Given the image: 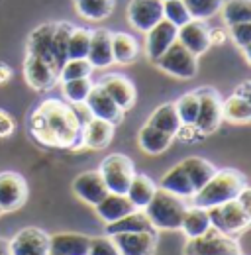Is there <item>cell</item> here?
<instances>
[{
    "label": "cell",
    "mask_w": 251,
    "mask_h": 255,
    "mask_svg": "<svg viewBox=\"0 0 251 255\" xmlns=\"http://www.w3.org/2000/svg\"><path fill=\"white\" fill-rule=\"evenodd\" d=\"M177 30L179 28H175L167 20H161L149 32H145V55L151 63H155V59H159L177 41Z\"/></svg>",
    "instance_id": "cell-15"
},
{
    "label": "cell",
    "mask_w": 251,
    "mask_h": 255,
    "mask_svg": "<svg viewBox=\"0 0 251 255\" xmlns=\"http://www.w3.org/2000/svg\"><path fill=\"white\" fill-rule=\"evenodd\" d=\"M116 0H73L77 14L89 22H102L114 12Z\"/></svg>",
    "instance_id": "cell-30"
},
{
    "label": "cell",
    "mask_w": 251,
    "mask_h": 255,
    "mask_svg": "<svg viewBox=\"0 0 251 255\" xmlns=\"http://www.w3.org/2000/svg\"><path fill=\"white\" fill-rule=\"evenodd\" d=\"M83 122L73 106L57 98L43 100L31 114V135L49 147H77L81 145Z\"/></svg>",
    "instance_id": "cell-1"
},
{
    "label": "cell",
    "mask_w": 251,
    "mask_h": 255,
    "mask_svg": "<svg viewBox=\"0 0 251 255\" xmlns=\"http://www.w3.org/2000/svg\"><path fill=\"white\" fill-rule=\"evenodd\" d=\"M159 189L163 191H169L181 198H192L194 196V187L188 179L187 171L183 169L181 163H177L175 167H171L163 177H161V183H159Z\"/></svg>",
    "instance_id": "cell-24"
},
{
    "label": "cell",
    "mask_w": 251,
    "mask_h": 255,
    "mask_svg": "<svg viewBox=\"0 0 251 255\" xmlns=\"http://www.w3.org/2000/svg\"><path fill=\"white\" fill-rule=\"evenodd\" d=\"M161 2H171V0H161Z\"/></svg>",
    "instance_id": "cell-50"
},
{
    "label": "cell",
    "mask_w": 251,
    "mask_h": 255,
    "mask_svg": "<svg viewBox=\"0 0 251 255\" xmlns=\"http://www.w3.org/2000/svg\"><path fill=\"white\" fill-rule=\"evenodd\" d=\"M181 165H183V169L187 171V175H188V179H190V183H192V187H194V191H200V189L208 183V179L216 173L214 165H212L210 161L202 159V157H187V159L181 161Z\"/></svg>",
    "instance_id": "cell-33"
},
{
    "label": "cell",
    "mask_w": 251,
    "mask_h": 255,
    "mask_svg": "<svg viewBox=\"0 0 251 255\" xmlns=\"http://www.w3.org/2000/svg\"><path fill=\"white\" fill-rule=\"evenodd\" d=\"M24 75L28 85L35 91H49L59 81V75L51 65L31 55H28L24 61Z\"/></svg>",
    "instance_id": "cell-18"
},
{
    "label": "cell",
    "mask_w": 251,
    "mask_h": 255,
    "mask_svg": "<svg viewBox=\"0 0 251 255\" xmlns=\"http://www.w3.org/2000/svg\"><path fill=\"white\" fill-rule=\"evenodd\" d=\"M155 65L177 79H192L198 71V57L185 49L179 41H175L159 59H155Z\"/></svg>",
    "instance_id": "cell-6"
},
{
    "label": "cell",
    "mask_w": 251,
    "mask_h": 255,
    "mask_svg": "<svg viewBox=\"0 0 251 255\" xmlns=\"http://www.w3.org/2000/svg\"><path fill=\"white\" fill-rule=\"evenodd\" d=\"M89 110V114L94 118H100V120H106L110 124H116L122 120V110L118 108V104L110 98V96L104 93L102 87L93 85L91 93L87 96V100L83 102Z\"/></svg>",
    "instance_id": "cell-16"
},
{
    "label": "cell",
    "mask_w": 251,
    "mask_h": 255,
    "mask_svg": "<svg viewBox=\"0 0 251 255\" xmlns=\"http://www.w3.org/2000/svg\"><path fill=\"white\" fill-rule=\"evenodd\" d=\"M118 248L120 255H153L157 246L155 230L147 232H131L110 236Z\"/></svg>",
    "instance_id": "cell-13"
},
{
    "label": "cell",
    "mask_w": 251,
    "mask_h": 255,
    "mask_svg": "<svg viewBox=\"0 0 251 255\" xmlns=\"http://www.w3.org/2000/svg\"><path fill=\"white\" fill-rule=\"evenodd\" d=\"M96 85L104 89V93L118 104V108L122 112L129 110L135 104V96H137L135 87H133V83L129 79H126L124 75H116V73L104 75Z\"/></svg>",
    "instance_id": "cell-12"
},
{
    "label": "cell",
    "mask_w": 251,
    "mask_h": 255,
    "mask_svg": "<svg viewBox=\"0 0 251 255\" xmlns=\"http://www.w3.org/2000/svg\"><path fill=\"white\" fill-rule=\"evenodd\" d=\"M139 55V43L129 33H112V57L114 63L129 65Z\"/></svg>",
    "instance_id": "cell-29"
},
{
    "label": "cell",
    "mask_w": 251,
    "mask_h": 255,
    "mask_svg": "<svg viewBox=\"0 0 251 255\" xmlns=\"http://www.w3.org/2000/svg\"><path fill=\"white\" fill-rule=\"evenodd\" d=\"M222 2L224 0H183L190 18L192 20H202V22H206V20L214 18L216 14H220Z\"/></svg>",
    "instance_id": "cell-37"
},
{
    "label": "cell",
    "mask_w": 251,
    "mask_h": 255,
    "mask_svg": "<svg viewBox=\"0 0 251 255\" xmlns=\"http://www.w3.org/2000/svg\"><path fill=\"white\" fill-rule=\"evenodd\" d=\"M14 133V120L6 110H0V137H10Z\"/></svg>",
    "instance_id": "cell-44"
},
{
    "label": "cell",
    "mask_w": 251,
    "mask_h": 255,
    "mask_svg": "<svg viewBox=\"0 0 251 255\" xmlns=\"http://www.w3.org/2000/svg\"><path fill=\"white\" fill-rule=\"evenodd\" d=\"M188 255H242L240 246L218 230L210 228L206 234L198 238H190L187 246Z\"/></svg>",
    "instance_id": "cell-7"
},
{
    "label": "cell",
    "mask_w": 251,
    "mask_h": 255,
    "mask_svg": "<svg viewBox=\"0 0 251 255\" xmlns=\"http://www.w3.org/2000/svg\"><path fill=\"white\" fill-rule=\"evenodd\" d=\"M12 255H49V236L39 228H24L8 242Z\"/></svg>",
    "instance_id": "cell-10"
},
{
    "label": "cell",
    "mask_w": 251,
    "mask_h": 255,
    "mask_svg": "<svg viewBox=\"0 0 251 255\" xmlns=\"http://www.w3.org/2000/svg\"><path fill=\"white\" fill-rule=\"evenodd\" d=\"M210 218H208V210L200 208V206H190L185 210L183 220H181V230L187 234L188 238H198L202 234H206L210 230Z\"/></svg>",
    "instance_id": "cell-31"
},
{
    "label": "cell",
    "mask_w": 251,
    "mask_h": 255,
    "mask_svg": "<svg viewBox=\"0 0 251 255\" xmlns=\"http://www.w3.org/2000/svg\"><path fill=\"white\" fill-rule=\"evenodd\" d=\"M163 20H167L175 28H181L192 18H190L188 10L185 8L183 0H171V2H163Z\"/></svg>",
    "instance_id": "cell-40"
},
{
    "label": "cell",
    "mask_w": 251,
    "mask_h": 255,
    "mask_svg": "<svg viewBox=\"0 0 251 255\" xmlns=\"http://www.w3.org/2000/svg\"><path fill=\"white\" fill-rule=\"evenodd\" d=\"M222 120L232 124H248L251 120V98L234 95L222 102Z\"/></svg>",
    "instance_id": "cell-27"
},
{
    "label": "cell",
    "mask_w": 251,
    "mask_h": 255,
    "mask_svg": "<svg viewBox=\"0 0 251 255\" xmlns=\"http://www.w3.org/2000/svg\"><path fill=\"white\" fill-rule=\"evenodd\" d=\"M236 200H238V204L244 208V210H248L251 212V189L246 185L242 191L238 192V196H236Z\"/></svg>",
    "instance_id": "cell-45"
},
{
    "label": "cell",
    "mask_w": 251,
    "mask_h": 255,
    "mask_svg": "<svg viewBox=\"0 0 251 255\" xmlns=\"http://www.w3.org/2000/svg\"><path fill=\"white\" fill-rule=\"evenodd\" d=\"M73 26L67 22H55L53 28V39H51V47H53V63L57 73L61 71L63 63L69 59L67 57V45H69V35H71Z\"/></svg>",
    "instance_id": "cell-35"
},
{
    "label": "cell",
    "mask_w": 251,
    "mask_h": 255,
    "mask_svg": "<svg viewBox=\"0 0 251 255\" xmlns=\"http://www.w3.org/2000/svg\"><path fill=\"white\" fill-rule=\"evenodd\" d=\"M10 79H12V69L6 63H0V85L8 83Z\"/></svg>",
    "instance_id": "cell-47"
},
{
    "label": "cell",
    "mask_w": 251,
    "mask_h": 255,
    "mask_svg": "<svg viewBox=\"0 0 251 255\" xmlns=\"http://www.w3.org/2000/svg\"><path fill=\"white\" fill-rule=\"evenodd\" d=\"M196 96H198V114H196L194 128L198 129L200 135L212 133L218 129L222 122V100L218 93L208 87L198 89Z\"/></svg>",
    "instance_id": "cell-8"
},
{
    "label": "cell",
    "mask_w": 251,
    "mask_h": 255,
    "mask_svg": "<svg viewBox=\"0 0 251 255\" xmlns=\"http://www.w3.org/2000/svg\"><path fill=\"white\" fill-rule=\"evenodd\" d=\"M89 255H120V252L110 236H98L89 242Z\"/></svg>",
    "instance_id": "cell-43"
},
{
    "label": "cell",
    "mask_w": 251,
    "mask_h": 255,
    "mask_svg": "<svg viewBox=\"0 0 251 255\" xmlns=\"http://www.w3.org/2000/svg\"><path fill=\"white\" fill-rule=\"evenodd\" d=\"M0 255H12L10 254V248H8V242L0 238Z\"/></svg>",
    "instance_id": "cell-49"
},
{
    "label": "cell",
    "mask_w": 251,
    "mask_h": 255,
    "mask_svg": "<svg viewBox=\"0 0 251 255\" xmlns=\"http://www.w3.org/2000/svg\"><path fill=\"white\" fill-rule=\"evenodd\" d=\"M0 214H2V208H0Z\"/></svg>",
    "instance_id": "cell-51"
},
{
    "label": "cell",
    "mask_w": 251,
    "mask_h": 255,
    "mask_svg": "<svg viewBox=\"0 0 251 255\" xmlns=\"http://www.w3.org/2000/svg\"><path fill=\"white\" fill-rule=\"evenodd\" d=\"M208 37H210V43H224L226 33L218 28H214V30H208Z\"/></svg>",
    "instance_id": "cell-46"
},
{
    "label": "cell",
    "mask_w": 251,
    "mask_h": 255,
    "mask_svg": "<svg viewBox=\"0 0 251 255\" xmlns=\"http://www.w3.org/2000/svg\"><path fill=\"white\" fill-rule=\"evenodd\" d=\"M147 124L175 137L177 129L181 128V120H179V114H177V110H175V104H173V102H165V104H161L157 110L151 112Z\"/></svg>",
    "instance_id": "cell-32"
},
{
    "label": "cell",
    "mask_w": 251,
    "mask_h": 255,
    "mask_svg": "<svg viewBox=\"0 0 251 255\" xmlns=\"http://www.w3.org/2000/svg\"><path fill=\"white\" fill-rule=\"evenodd\" d=\"M185 210H187L185 198L169 191H163L159 187L153 198L149 200V204L143 208L145 216L149 218L155 230H179Z\"/></svg>",
    "instance_id": "cell-3"
},
{
    "label": "cell",
    "mask_w": 251,
    "mask_h": 255,
    "mask_svg": "<svg viewBox=\"0 0 251 255\" xmlns=\"http://www.w3.org/2000/svg\"><path fill=\"white\" fill-rule=\"evenodd\" d=\"M173 104H175V110H177V114H179L181 124L194 126L196 114H198V96H196V91L183 95L177 102H173Z\"/></svg>",
    "instance_id": "cell-39"
},
{
    "label": "cell",
    "mask_w": 251,
    "mask_h": 255,
    "mask_svg": "<svg viewBox=\"0 0 251 255\" xmlns=\"http://www.w3.org/2000/svg\"><path fill=\"white\" fill-rule=\"evenodd\" d=\"M155 191H157V185L153 183V179H149L147 175L135 173L133 179H131V183H129V187H127V191H126V196H127V200L137 210H143L149 204V200L153 198Z\"/></svg>",
    "instance_id": "cell-26"
},
{
    "label": "cell",
    "mask_w": 251,
    "mask_h": 255,
    "mask_svg": "<svg viewBox=\"0 0 251 255\" xmlns=\"http://www.w3.org/2000/svg\"><path fill=\"white\" fill-rule=\"evenodd\" d=\"M222 20L228 26L251 22V0H226L222 2Z\"/></svg>",
    "instance_id": "cell-34"
},
{
    "label": "cell",
    "mask_w": 251,
    "mask_h": 255,
    "mask_svg": "<svg viewBox=\"0 0 251 255\" xmlns=\"http://www.w3.org/2000/svg\"><path fill=\"white\" fill-rule=\"evenodd\" d=\"M147 230H155L149 218L145 216L143 210H131L129 214H126L122 218L114 220V222L106 224L104 232L108 236H116V234H131V232H147Z\"/></svg>",
    "instance_id": "cell-25"
},
{
    "label": "cell",
    "mask_w": 251,
    "mask_h": 255,
    "mask_svg": "<svg viewBox=\"0 0 251 255\" xmlns=\"http://www.w3.org/2000/svg\"><path fill=\"white\" fill-rule=\"evenodd\" d=\"M246 185H248L246 177L240 171L222 169V171H216L208 179V183L200 191L194 192L192 202H194V206H200V208L218 206V204H224L228 200H234L238 196V192L242 191Z\"/></svg>",
    "instance_id": "cell-2"
},
{
    "label": "cell",
    "mask_w": 251,
    "mask_h": 255,
    "mask_svg": "<svg viewBox=\"0 0 251 255\" xmlns=\"http://www.w3.org/2000/svg\"><path fill=\"white\" fill-rule=\"evenodd\" d=\"M171 143H173V135H169V133H165V131H161L157 128L149 126V124H145V126L139 129V147L145 153H149V155L165 153L171 147Z\"/></svg>",
    "instance_id": "cell-28"
},
{
    "label": "cell",
    "mask_w": 251,
    "mask_h": 255,
    "mask_svg": "<svg viewBox=\"0 0 251 255\" xmlns=\"http://www.w3.org/2000/svg\"><path fill=\"white\" fill-rule=\"evenodd\" d=\"M53 28H55V24H41V26H37L30 33V39H28V55L35 57V59H41V61L49 63L55 69V63H53V47H51Z\"/></svg>",
    "instance_id": "cell-22"
},
{
    "label": "cell",
    "mask_w": 251,
    "mask_h": 255,
    "mask_svg": "<svg viewBox=\"0 0 251 255\" xmlns=\"http://www.w3.org/2000/svg\"><path fill=\"white\" fill-rule=\"evenodd\" d=\"M114 135V124L91 116L81 128V145L89 149H104Z\"/></svg>",
    "instance_id": "cell-19"
},
{
    "label": "cell",
    "mask_w": 251,
    "mask_h": 255,
    "mask_svg": "<svg viewBox=\"0 0 251 255\" xmlns=\"http://www.w3.org/2000/svg\"><path fill=\"white\" fill-rule=\"evenodd\" d=\"M73 192L83 202L94 206V204H98L106 196L108 189H106V185H104V181H102V177H100V173L96 169V171H85V173H81L73 181Z\"/></svg>",
    "instance_id": "cell-17"
},
{
    "label": "cell",
    "mask_w": 251,
    "mask_h": 255,
    "mask_svg": "<svg viewBox=\"0 0 251 255\" xmlns=\"http://www.w3.org/2000/svg\"><path fill=\"white\" fill-rule=\"evenodd\" d=\"M163 20L161 0H131L127 4V22L137 32H149Z\"/></svg>",
    "instance_id": "cell-9"
},
{
    "label": "cell",
    "mask_w": 251,
    "mask_h": 255,
    "mask_svg": "<svg viewBox=\"0 0 251 255\" xmlns=\"http://www.w3.org/2000/svg\"><path fill=\"white\" fill-rule=\"evenodd\" d=\"M98 173L106 185L108 192H116V194H126L133 175H135V167L133 161L126 157L122 153H112L108 157H104Z\"/></svg>",
    "instance_id": "cell-4"
},
{
    "label": "cell",
    "mask_w": 251,
    "mask_h": 255,
    "mask_svg": "<svg viewBox=\"0 0 251 255\" xmlns=\"http://www.w3.org/2000/svg\"><path fill=\"white\" fill-rule=\"evenodd\" d=\"M63 98L73 102V104H83L87 100V96L93 89V81L91 77L85 79H73V81H61Z\"/></svg>",
    "instance_id": "cell-36"
},
{
    "label": "cell",
    "mask_w": 251,
    "mask_h": 255,
    "mask_svg": "<svg viewBox=\"0 0 251 255\" xmlns=\"http://www.w3.org/2000/svg\"><path fill=\"white\" fill-rule=\"evenodd\" d=\"M28 198V185L22 175L6 171L0 173V208L2 212H12L24 206Z\"/></svg>",
    "instance_id": "cell-11"
},
{
    "label": "cell",
    "mask_w": 251,
    "mask_h": 255,
    "mask_svg": "<svg viewBox=\"0 0 251 255\" xmlns=\"http://www.w3.org/2000/svg\"><path fill=\"white\" fill-rule=\"evenodd\" d=\"M94 210L98 214V218L102 222L110 224L118 218H122L126 214H129L131 210H135V206L127 200L126 194H116V192H106V196L94 204Z\"/></svg>",
    "instance_id": "cell-23"
},
{
    "label": "cell",
    "mask_w": 251,
    "mask_h": 255,
    "mask_svg": "<svg viewBox=\"0 0 251 255\" xmlns=\"http://www.w3.org/2000/svg\"><path fill=\"white\" fill-rule=\"evenodd\" d=\"M91 73H93V65L87 59H67L59 71V79L61 81L85 79V77H91Z\"/></svg>",
    "instance_id": "cell-41"
},
{
    "label": "cell",
    "mask_w": 251,
    "mask_h": 255,
    "mask_svg": "<svg viewBox=\"0 0 251 255\" xmlns=\"http://www.w3.org/2000/svg\"><path fill=\"white\" fill-rule=\"evenodd\" d=\"M236 95L246 96V98H251V83H250V81L242 83V85H240V87L236 89Z\"/></svg>",
    "instance_id": "cell-48"
},
{
    "label": "cell",
    "mask_w": 251,
    "mask_h": 255,
    "mask_svg": "<svg viewBox=\"0 0 251 255\" xmlns=\"http://www.w3.org/2000/svg\"><path fill=\"white\" fill-rule=\"evenodd\" d=\"M87 61L93 69H106L114 63L112 57V33L108 30H94L91 32V45L87 53Z\"/></svg>",
    "instance_id": "cell-21"
},
{
    "label": "cell",
    "mask_w": 251,
    "mask_h": 255,
    "mask_svg": "<svg viewBox=\"0 0 251 255\" xmlns=\"http://www.w3.org/2000/svg\"><path fill=\"white\" fill-rule=\"evenodd\" d=\"M208 210V218H210V226L214 230H218L222 234H236V232H242L246 230L251 222V212L244 210L238 200H228L224 204L218 206H210L206 208Z\"/></svg>",
    "instance_id": "cell-5"
},
{
    "label": "cell",
    "mask_w": 251,
    "mask_h": 255,
    "mask_svg": "<svg viewBox=\"0 0 251 255\" xmlns=\"http://www.w3.org/2000/svg\"><path fill=\"white\" fill-rule=\"evenodd\" d=\"M228 33L234 39V43L244 51L246 59L250 61V45H251V22H244V24H234L228 26Z\"/></svg>",
    "instance_id": "cell-42"
},
{
    "label": "cell",
    "mask_w": 251,
    "mask_h": 255,
    "mask_svg": "<svg viewBox=\"0 0 251 255\" xmlns=\"http://www.w3.org/2000/svg\"><path fill=\"white\" fill-rule=\"evenodd\" d=\"M91 45V32L85 28H73L69 35V45H67V57L69 59H87Z\"/></svg>",
    "instance_id": "cell-38"
},
{
    "label": "cell",
    "mask_w": 251,
    "mask_h": 255,
    "mask_svg": "<svg viewBox=\"0 0 251 255\" xmlns=\"http://www.w3.org/2000/svg\"><path fill=\"white\" fill-rule=\"evenodd\" d=\"M91 238L75 232H59L49 236V255H89Z\"/></svg>",
    "instance_id": "cell-20"
},
{
    "label": "cell",
    "mask_w": 251,
    "mask_h": 255,
    "mask_svg": "<svg viewBox=\"0 0 251 255\" xmlns=\"http://www.w3.org/2000/svg\"><path fill=\"white\" fill-rule=\"evenodd\" d=\"M208 26L202 22V20H188L185 26H181L177 30V41L188 49L192 55H202L208 51V47L212 45L210 43V37H208Z\"/></svg>",
    "instance_id": "cell-14"
}]
</instances>
